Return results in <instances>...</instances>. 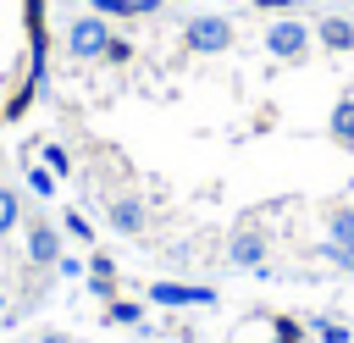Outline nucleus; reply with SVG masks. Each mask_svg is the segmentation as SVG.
Segmentation results:
<instances>
[{"mask_svg": "<svg viewBox=\"0 0 354 343\" xmlns=\"http://www.w3.org/2000/svg\"><path fill=\"white\" fill-rule=\"evenodd\" d=\"M183 44H188L194 55H221V50L232 44V22L216 17V11H199V17L183 22Z\"/></svg>", "mask_w": 354, "mask_h": 343, "instance_id": "obj_2", "label": "nucleus"}, {"mask_svg": "<svg viewBox=\"0 0 354 343\" xmlns=\"http://www.w3.org/2000/svg\"><path fill=\"white\" fill-rule=\"evenodd\" d=\"M44 166H50L55 177H72V155H66L61 144H44Z\"/></svg>", "mask_w": 354, "mask_h": 343, "instance_id": "obj_16", "label": "nucleus"}, {"mask_svg": "<svg viewBox=\"0 0 354 343\" xmlns=\"http://www.w3.org/2000/svg\"><path fill=\"white\" fill-rule=\"evenodd\" d=\"M22 254H28V266H55L66 254V232L55 221H28L22 227Z\"/></svg>", "mask_w": 354, "mask_h": 343, "instance_id": "obj_3", "label": "nucleus"}, {"mask_svg": "<svg viewBox=\"0 0 354 343\" xmlns=\"http://www.w3.org/2000/svg\"><path fill=\"white\" fill-rule=\"evenodd\" d=\"M271 332H277V343H299V321H288V315H277Z\"/></svg>", "mask_w": 354, "mask_h": 343, "instance_id": "obj_19", "label": "nucleus"}, {"mask_svg": "<svg viewBox=\"0 0 354 343\" xmlns=\"http://www.w3.org/2000/svg\"><path fill=\"white\" fill-rule=\"evenodd\" d=\"M22 183H28V194H33V199H55V188H61V177H55L50 166H28V172H22Z\"/></svg>", "mask_w": 354, "mask_h": 343, "instance_id": "obj_9", "label": "nucleus"}, {"mask_svg": "<svg viewBox=\"0 0 354 343\" xmlns=\"http://www.w3.org/2000/svg\"><path fill=\"white\" fill-rule=\"evenodd\" d=\"M144 216H149V210H144V199H133V194L111 199V227H116V232H127V238H133V232H144Z\"/></svg>", "mask_w": 354, "mask_h": 343, "instance_id": "obj_6", "label": "nucleus"}, {"mask_svg": "<svg viewBox=\"0 0 354 343\" xmlns=\"http://www.w3.org/2000/svg\"><path fill=\"white\" fill-rule=\"evenodd\" d=\"M39 343H72L66 332H39Z\"/></svg>", "mask_w": 354, "mask_h": 343, "instance_id": "obj_23", "label": "nucleus"}, {"mask_svg": "<svg viewBox=\"0 0 354 343\" xmlns=\"http://www.w3.org/2000/svg\"><path fill=\"white\" fill-rule=\"evenodd\" d=\"M310 332H315L321 343H348V326H337V321H326V315H315V321H310Z\"/></svg>", "mask_w": 354, "mask_h": 343, "instance_id": "obj_15", "label": "nucleus"}, {"mask_svg": "<svg viewBox=\"0 0 354 343\" xmlns=\"http://www.w3.org/2000/svg\"><path fill=\"white\" fill-rule=\"evenodd\" d=\"M127 55H133L127 39H111V44H105V61H127Z\"/></svg>", "mask_w": 354, "mask_h": 343, "instance_id": "obj_21", "label": "nucleus"}, {"mask_svg": "<svg viewBox=\"0 0 354 343\" xmlns=\"http://www.w3.org/2000/svg\"><path fill=\"white\" fill-rule=\"evenodd\" d=\"M0 321H6V288H0Z\"/></svg>", "mask_w": 354, "mask_h": 343, "instance_id": "obj_24", "label": "nucleus"}, {"mask_svg": "<svg viewBox=\"0 0 354 343\" xmlns=\"http://www.w3.org/2000/svg\"><path fill=\"white\" fill-rule=\"evenodd\" d=\"M144 321V304H133V299H111L105 304V326H138Z\"/></svg>", "mask_w": 354, "mask_h": 343, "instance_id": "obj_11", "label": "nucleus"}, {"mask_svg": "<svg viewBox=\"0 0 354 343\" xmlns=\"http://www.w3.org/2000/svg\"><path fill=\"white\" fill-rule=\"evenodd\" d=\"M332 138H337V144H354V94H343V100L332 105Z\"/></svg>", "mask_w": 354, "mask_h": 343, "instance_id": "obj_10", "label": "nucleus"}, {"mask_svg": "<svg viewBox=\"0 0 354 343\" xmlns=\"http://www.w3.org/2000/svg\"><path fill=\"white\" fill-rule=\"evenodd\" d=\"M55 271H61V277H88V260H77V254H61V260H55Z\"/></svg>", "mask_w": 354, "mask_h": 343, "instance_id": "obj_18", "label": "nucleus"}, {"mask_svg": "<svg viewBox=\"0 0 354 343\" xmlns=\"http://www.w3.org/2000/svg\"><path fill=\"white\" fill-rule=\"evenodd\" d=\"M88 271H94V277H116V266H111V254H94V260H88Z\"/></svg>", "mask_w": 354, "mask_h": 343, "instance_id": "obj_22", "label": "nucleus"}, {"mask_svg": "<svg viewBox=\"0 0 354 343\" xmlns=\"http://www.w3.org/2000/svg\"><path fill=\"white\" fill-rule=\"evenodd\" d=\"M111 39H116V33H111V22H105L100 11L66 22V55H72V61H105V44H111Z\"/></svg>", "mask_w": 354, "mask_h": 343, "instance_id": "obj_1", "label": "nucleus"}, {"mask_svg": "<svg viewBox=\"0 0 354 343\" xmlns=\"http://www.w3.org/2000/svg\"><path fill=\"white\" fill-rule=\"evenodd\" d=\"M310 50V22H299V17H277L271 28H266V55H277V61H299Z\"/></svg>", "mask_w": 354, "mask_h": 343, "instance_id": "obj_4", "label": "nucleus"}, {"mask_svg": "<svg viewBox=\"0 0 354 343\" xmlns=\"http://www.w3.org/2000/svg\"><path fill=\"white\" fill-rule=\"evenodd\" d=\"M88 293L111 304V299H116V277H94V271H88Z\"/></svg>", "mask_w": 354, "mask_h": 343, "instance_id": "obj_17", "label": "nucleus"}, {"mask_svg": "<svg viewBox=\"0 0 354 343\" xmlns=\"http://www.w3.org/2000/svg\"><path fill=\"white\" fill-rule=\"evenodd\" d=\"M149 304H166V310L199 304V310H210V304H216V288H188V282H155V288H149Z\"/></svg>", "mask_w": 354, "mask_h": 343, "instance_id": "obj_5", "label": "nucleus"}, {"mask_svg": "<svg viewBox=\"0 0 354 343\" xmlns=\"http://www.w3.org/2000/svg\"><path fill=\"white\" fill-rule=\"evenodd\" d=\"M321 254H326L332 266H343V271H354V249H337V243H321Z\"/></svg>", "mask_w": 354, "mask_h": 343, "instance_id": "obj_20", "label": "nucleus"}, {"mask_svg": "<svg viewBox=\"0 0 354 343\" xmlns=\"http://www.w3.org/2000/svg\"><path fill=\"white\" fill-rule=\"evenodd\" d=\"M326 243L354 249V210H332V238H326Z\"/></svg>", "mask_w": 354, "mask_h": 343, "instance_id": "obj_13", "label": "nucleus"}, {"mask_svg": "<svg viewBox=\"0 0 354 343\" xmlns=\"http://www.w3.org/2000/svg\"><path fill=\"white\" fill-rule=\"evenodd\" d=\"M227 260H232V266H243V271L266 266V238H260V232H238V238L227 243Z\"/></svg>", "mask_w": 354, "mask_h": 343, "instance_id": "obj_7", "label": "nucleus"}, {"mask_svg": "<svg viewBox=\"0 0 354 343\" xmlns=\"http://www.w3.org/2000/svg\"><path fill=\"white\" fill-rule=\"evenodd\" d=\"M61 232H66V238H77V243H94V227H88V216H83V210H66Z\"/></svg>", "mask_w": 354, "mask_h": 343, "instance_id": "obj_14", "label": "nucleus"}, {"mask_svg": "<svg viewBox=\"0 0 354 343\" xmlns=\"http://www.w3.org/2000/svg\"><path fill=\"white\" fill-rule=\"evenodd\" d=\"M22 227V199H17V188H6L0 183V238L6 232H17Z\"/></svg>", "mask_w": 354, "mask_h": 343, "instance_id": "obj_12", "label": "nucleus"}, {"mask_svg": "<svg viewBox=\"0 0 354 343\" xmlns=\"http://www.w3.org/2000/svg\"><path fill=\"white\" fill-rule=\"evenodd\" d=\"M315 33H321L326 50H354V22H348V17H321Z\"/></svg>", "mask_w": 354, "mask_h": 343, "instance_id": "obj_8", "label": "nucleus"}]
</instances>
